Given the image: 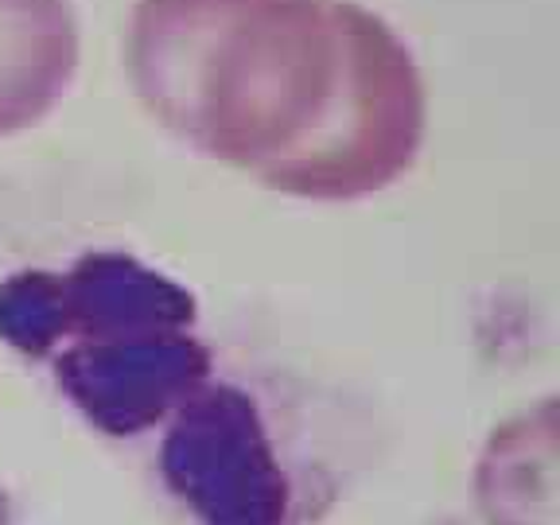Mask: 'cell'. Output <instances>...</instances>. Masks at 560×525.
I'll return each instance as SVG.
<instances>
[{
	"mask_svg": "<svg viewBox=\"0 0 560 525\" xmlns=\"http://www.w3.org/2000/svg\"><path fill=\"white\" fill-rule=\"evenodd\" d=\"M129 79L187 149L312 202L385 191L429 129L409 44L359 0H132Z\"/></svg>",
	"mask_w": 560,
	"mask_h": 525,
	"instance_id": "1",
	"label": "cell"
},
{
	"mask_svg": "<svg viewBox=\"0 0 560 525\" xmlns=\"http://www.w3.org/2000/svg\"><path fill=\"white\" fill-rule=\"evenodd\" d=\"M0 335L114 440L156 436L219 366L191 292L121 249L12 272L0 284Z\"/></svg>",
	"mask_w": 560,
	"mask_h": 525,
	"instance_id": "2",
	"label": "cell"
},
{
	"mask_svg": "<svg viewBox=\"0 0 560 525\" xmlns=\"http://www.w3.org/2000/svg\"><path fill=\"white\" fill-rule=\"evenodd\" d=\"M156 432L160 482L195 525H312L342 490L331 436L296 401L219 366Z\"/></svg>",
	"mask_w": 560,
	"mask_h": 525,
	"instance_id": "3",
	"label": "cell"
},
{
	"mask_svg": "<svg viewBox=\"0 0 560 525\" xmlns=\"http://www.w3.org/2000/svg\"><path fill=\"white\" fill-rule=\"evenodd\" d=\"M74 70L79 16L70 0H0V140L44 121Z\"/></svg>",
	"mask_w": 560,
	"mask_h": 525,
	"instance_id": "4",
	"label": "cell"
}]
</instances>
